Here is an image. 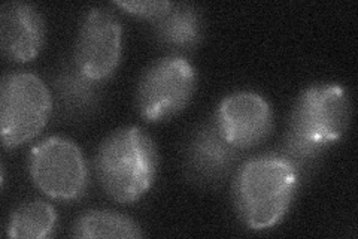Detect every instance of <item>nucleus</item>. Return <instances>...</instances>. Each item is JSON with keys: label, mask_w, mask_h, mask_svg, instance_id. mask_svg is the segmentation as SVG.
Segmentation results:
<instances>
[{"label": "nucleus", "mask_w": 358, "mask_h": 239, "mask_svg": "<svg viewBox=\"0 0 358 239\" xmlns=\"http://www.w3.org/2000/svg\"><path fill=\"white\" fill-rule=\"evenodd\" d=\"M115 5L134 17L150 20L151 22L167 13L173 2H167V0H143V2L141 0V2H131V0H129V2H115Z\"/></svg>", "instance_id": "nucleus-15"}, {"label": "nucleus", "mask_w": 358, "mask_h": 239, "mask_svg": "<svg viewBox=\"0 0 358 239\" xmlns=\"http://www.w3.org/2000/svg\"><path fill=\"white\" fill-rule=\"evenodd\" d=\"M155 41L176 51H189L203 38L201 11L192 4H173L162 17L151 21Z\"/></svg>", "instance_id": "nucleus-12"}, {"label": "nucleus", "mask_w": 358, "mask_h": 239, "mask_svg": "<svg viewBox=\"0 0 358 239\" xmlns=\"http://www.w3.org/2000/svg\"><path fill=\"white\" fill-rule=\"evenodd\" d=\"M214 117L224 139L242 151L260 145L273 129L271 105L254 92H236L224 97Z\"/></svg>", "instance_id": "nucleus-8"}, {"label": "nucleus", "mask_w": 358, "mask_h": 239, "mask_svg": "<svg viewBox=\"0 0 358 239\" xmlns=\"http://www.w3.org/2000/svg\"><path fill=\"white\" fill-rule=\"evenodd\" d=\"M351 120L348 93L338 84L310 86L297 97L285 133L284 156L299 169L317 161L345 135Z\"/></svg>", "instance_id": "nucleus-1"}, {"label": "nucleus", "mask_w": 358, "mask_h": 239, "mask_svg": "<svg viewBox=\"0 0 358 239\" xmlns=\"http://www.w3.org/2000/svg\"><path fill=\"white\" fill-rule=\"evenodd\" d=\"M300 172L284 154L250 158L239 169L233 186L238 215L252 231L275 227L288 212L299 190Z\"/></svg>", "instance_id": "nucleus-2"}, {"label": "nucleus", "mask_w": 358, "mask_h": 239, "mask_svg": "<svg viewBox=\"0 0 358 239\" xmlns=\"http://www.w3.org/2000/svg\"><path fill=\"white\" fill-rule=\"evenodd\" d=\"M103 84L84 75L73 60L64 64L54 79V96L62 116L69 120L92 116L102 100Z\"/></svg>", "instance_id": "nucleus-11"}, {"label": "nucleus", "mask_w": 358, "mask_h": 239, "mask_svg": "<svg viewBox=\"0 0 358 239\" xmlns=\"http://www.w3.org/2000/svg\"><path fill=\"white\" fill-rule=\"evenodd\" d=\"M52 95L39 76L30 72L5 75L0 84V135L5 148L31 141L48 123Z\"/></svg>", "instance_id": "nucleus-4"}, {"label": "nucleus", "mask_w": 358, "mask_h": 239, "mask_svg": "<svg viewBox=\"0 0 358 239\" xmlns=\"http://www.w3.org/2000/svg\"><path fill=\"white\" fill-rule=\"evenodd\" d=\"M73 238H142L141 226L124 214L92 210L81 214L72 226Z\"/></svg>", "instance_id": "nucleus-13"}, {"label": "nucleus", "mask_w": 358, "mask_h": 239, "mask_svg": "<svg viewBox=\"0 0 358 239\" xmlns=\"http://www.w3.org/2000/svg\"><path fill=\"white\" fill-rule=\"evenodd\" d=\"M0 42L10 60L26 63L36 59L45 42V21L36 6L5 4L0 9Z\"/></svg>", "instance_id": "nucleus-10"}, {"label": "nucleus", "mask_w": 358, "mask_h": 239, "mask_svg": "<svg viewBox=\"0 0 358 239\" xmlns=\"http://www.w3.org/2000/svg\"><path fill=\"white\" fill-rule=\"evenodd\" d=\"M29 172L36 187L55 200L80 199L88 186V168L80 146L62 136L33 146Z\"/></svg>", "instance_id": "nucleus-6"}, {"label": "nucleus", "mask_w": 358, "mask_h": 239, "mask_svg": "<svg viewBox=\"0 0 358 239\" xmlns=\"http://www.w3.org/2000/svg\"><path fill=\"white\" fill-rule=\"evenodd\" d=\"M57 223V214L48 202L30 200L20 205L10 214L8 223V236L17 239H43L50 238Z\"/></svg>", "instance_id": "nucleus-14"}, {"label": "nucleus", "mask_w": 358, "mask_h": 239, "mask_svg": "<svg viewBox=\"0 0 358 239\" xmlns=\"http://www.w3.org/2000/svg\"><path fill=\"white\" fill-rule=\"evenodd\" d=\"M197 86V72L185 57L172 54L151 63L143 71L138 90L139 116L148 123L171 120L184 111Z\"/></svg>", "instance_id": "nucleus-5"}, {"label": "nucleus", "mask_w": 358, "mask_h": 239, "mask_svg": "<svg viewBox=\"0 0 358 239\" xmlns=\"http://www.w3.org/2000/svg\"><path fill=\"white\" fill-rule=\"evenodd\" d=\"M94 168L106 195L127 205L151 189L159 169V153L151 136L141 128H121L100 144Z\"/></svg>", "instance_id": "nucleus-3"}, {"label": "nucleus", "mask_w": 358, "mask_h": 239, "mask_svg": "<svg viewBox=\"0 0 358 239\" xmlns=\"http://www.w3.org/2000/svg\"><path fill=\"white\" fill-rule=\"evenodd\" d=\"M122 26L112 11L97 6L84 15L72 60L84 75L106 83L121 60Z\"/></svg>", "instance_id": "nucleus-7"}, {"label": "nucleus", "mask_w": 358, "mask_h": 239, "mask_svg": "<svg viewBox=\"0 0 358 239\" xmlns=\"http://www.w3.org/2000/svg\"><path fill=\"white\" fill-rule=\"evenodd\" d=\"M242 150L229 144L212 117L189 136L185 146V172L188 178L205 187H217L236 166Z\"/></svg>", "instance_id": "nucleus-9"}]
</instances>
